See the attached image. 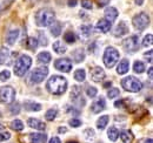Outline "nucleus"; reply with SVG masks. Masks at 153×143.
I'll return each instance as SVG.
<instances>
[{
    "instance_id": "nucleus-1",
    "label": "nucleus",
    "mask_w": 153,
    "mask_h": 143,
    "mask_svg": "<svg viewBox=\"0 0 153 143\" xmlns=\"http://www.w3.org/2000/svg\"><path fill=\"white\" fill-rule=\"evenodd\" d=\"M46 88L53 95H61L67 89V80L60 75H53L48 79Z\"/></svg>"
},
{
    "instance_id": "nucleus-2",
    "label": "nucleus",
    "mask_w": 153,
    "mask_h": 143,
    "mask_svg": "<svg viewBox=\"0 0 153 143\" xmlns=\"http://www.w3.org/2000/svg\"><path fill=\"white\" fill-rule=\"evenodd\" d=\"M54 18H56L54 11L50 7H44L40 8L36 13V24L39 27H47L54 21Z\"/></svg>"
},
{
    "instance_id": "nucleus-3",
    "label": "nucleus",
    "mask_w": 153,
    "mask_h": 143,
    "mask_svg": "<svg viewBox=\"0 0 153 143\" xmlns=\"http://www.w3.org/2000/svg\"><path fill=\"white\" fill-rule=\"evenodd\" d=\"M32 66V59L28 55H21L14 65V74L17 76H24Z\"/></svg>"
},
{
    "instance_id": "nucleus-4",
    "label": "nucleus",
    "mask_w": 153,
    "mask_h": 143,
    "mask_svg": "<svg viewBox=\"0 0 153 143\" xmlns=\"http://www.w3.org/2000/svg\"><path fill=\"white\" fill-rule=\"evenodd\" d=\"M120 57V54L119 52L115 49L114 47H106L105 52H104V56H102V61H104V65L107 67V68H112L114 67L115 63L118 62Z\"/></svg>"
},
{
    "instance_id": "nucleus-5",
    "label": "nucleus",
    "mask_w": 153,
    "mask_h": 143,
    "mask_svg": "<svg viewBox=\"0 0 153 143\" xmlns=\"http://www.w3.org/2000/svg\"><path fill=\"white\" fill-rule=\"evenodd\" d=\"M121 86L123 88L127 91H131V93H137V91H140L143 88V82L134 77V76H126L121 80Z\"/></svg>"
},
{
    "instance_id": "nucleus-6",
    "label": "nucleus",
    "mask_w": 153,
    "mask_h": 143,
    "mask_svg": "<svg viewBox=\"0 0 153 143\" xmlns=\"http://www.w3.org/2000/svg\"><path fill=\"white\" fill-rule=\"evenodd\" d=\"M132 22H133L135 29L143 31V29H145L149 26V24H150V17H149L147 13L141 12V13L134 15L133 19H132Z\"/></svg>"
},
{
    "instance_id": "nucleus-7",
    "label": "nucleus",
    "mask_w": 153,
    "mask_h": 143,
    "mask_svg": "<svg viewBox=\"0 0 153 143\" xmlns=\"http://www.w3.org/2000/svg\"><path fill=\"white\" fill-rule=\"evenodd\" d=\"M47 74H48L47 67H39V68H36L34 71L32 72V74H31L30 81H31V83H36V85L41 83V82L46 79Z\"/></svg>"
},
{
    "instance_id": "nucleus-8",
    "label": "nucleus",
    "mask_w": 153,
    "mask_h": 143,
    "mask_svg": "<svg viewBox=\"0 0 153 143\" xmlns=\"http://www.w3.org/2000/svg\"><path fill=\"white\" fill-rule=\"evenodd\" d=\"M16 99V90L13 89L12 87L10 86H6V87H2L0 88V100L4 102V103H12Z\"/></svg>"
},
{
    "instance_id": "nucleus-9",
    "label": "nucleus",
    "mask_w": 153,
    "mask_h": 143,
    "mask_svg": "<svg viewBox=\"0 0 153 143\" xmlns=\"http://www.w3.org/2000/svg\"><path fill=\"white\" fill-rule=\"evenodd\" d=\"M139 36L132 35L123 41V47L126 52H135L139 48Z\"/></svg>"
},
{
    "instance_id": "nucleus-10",
    "label": "nucleus",
    "mask_w": 153,
    "mask_h": 143,
    "mask_svg": "<svg viewBox=\"0 0 153 143\" xmlns=\"http://www.w3.org/2000/svg\"><path fill=\"white\" fill-rule=\"evenodd\" d=\"M54 67L57 68L58 71L65 72L68 73L72 69V61L67 57H62V59H58L57 61L54 62Z\"/></svg>"
},
{
    "instance_id": "nucleus-11",
    "label": "nucleus",
    "mask_w": 153,
    "mask_h": 143,
    "mask_svg": "<svg viewBox=\"0 0 153 143\" xmlns=\"http://www.w3.org/2000/svg\"><path fill=\"white\" fill-rule=\"evenodd\" d=\"M128 32H130L128 26L126 25V22L121 21V22H119V24H118V26L115 27L114 36H117V38H119V36H124V35H126Z\"/></svg>"
},
{
    "instance_id": "nucleus-12",
    "label": "nucleus",
    "mask_w": 153,
    "mask_h": 143,
    "mask_svg": "<svg viewBox=\"0 0 153 143\" xmlns=\"http://www.w3.org/2000/svg\"><path fill=\"white\" fill-rule=\"evenodd\" d=\"M91 77L94 82H100L105 77V72L101 67H94L91 72Z\"/></svg>"
},
{
    "instance_id": "nucleus-13",
    "label": "nucleus",
    "mask_w": 153,
    "mask_h": 143,
    "mask_svg": "<svg viewBox=\"0 0 153 143\" xmlns=\"http://www.w3.org/2000/svg\"><path fill=\"white\" fill-rule=\"evenodd\" d=\"M105 107H106V102H105L104 97H100V99L97 100L96 102H93V105L91 106V110H92L93 114H98V113L102 111L105 109Z\"/></svg>"
},
{
    "instance_id": "nucleus-14",
    "label": "nucleus",
    "mask_w": 153,
    "mask_h": 143,
    "mask_svg": "<svg viewBox=\"0 0 153 143\" xmlns=\"http://www.w3.org/2000/svg\"><path fill=\"white\" fill-rule=\"evenodd\" d=\"M111 26H112V24H111L108 20H106V19H100V20L98 21V24H97V29L100 31L101 33H107V32L111 29Z\"/></svg>"
},
{
    "instance_id": "nucleus-15",
    "label": "nucleus",
    "mask_w": 153,
    "mask_h": 143,
    "mask_svg": "<svg viewBox=\"0 0 153 143\" xmlns=\"http://www.w3.org/2000/svg\"><path fill=\"white\" fill-rule=\"evenodd\" d=\"M27 123H28V125H30L31 128L37 129V130H45V129H46V125H45L42 121H40L39 119L30 117L28 121H27Z\"/></svg>"
},
{
    "instance_id": "nucleus-16",
    "label": "nucleus",
    "mask_w": 153,
    "mask_h": 143,
    "mask_svg": "<svg viewBox=\"0 0 153 143\" xmlns=\"http://www.w3.org/2000/svg\"><path fill=\"white\" fill-rule=\"evenodd\" d=\"M118 15H119L118 10L114 8V7H107V8L105 10V19L108 20L111 24L114 21L115 19L118 18Z\"/></svg>"
},
{
    "instance_id": "nucleus-17",
    "label": "nucleus",
    "mask_w": 153,
    "mask_h": 143,
    "mask_svg": "<svg viewBox=\"0 0 153 143\" xmlns=\"http://www.w3.org/2000/svg\"><path fill=\"white\" fill-rule=\"evenodd\" d=\"M128 69H130V62H128V60L125 59L121 62H119V65L117 67V73L119 75H124V74H126L128 72Z\"/></svg>"
},
{
    "instance_id": "nucleus-18",
    "label": "nucleus",
    "mask_w": 153,
    "mask_h": 143,
    "mask_svg": "<svg viewBox=\"0 0 153 143\" xmlns=\"http://www.w3.org/2000/svg\"><path fill=\"white\" fill-rule=\"evenodd\" d=\"M18 36H19V29H12V31H10V33L6 36V42L10 46H12L16 43V40L18 39Z\"/></svg>"
},
{
    "instance_id": "nucleus-19",
    "label": "nucleus",
    "mask_w": 153,
    "mask_h": 143,
    "mask_svg": "<svg viewBox=\"0 0 153 143\" xmlns=\"http://www.w3.org/2000/svg\"><path fill=\"white\" fill-rule=\"evenodd\" d=\"M47 136L45 134H31L30 135V141L31 143H46Z\"/></svg>"
},
{
    "instance_id": "nucleus-20",
    "label": "nucleus",
    "mask_w": 153,
    "mask_h": 143,
    "mask_svg": "<svg viewBox=\"0 0 153 143\" xmlns=\"http://www.w3.org/2000/svg\"><path fill=\"white\" fill-rule=\"evenodd\" d=\"M72 57H73V60L76 61V63L84 61V59H85V52H84V49L82 48H76V49H74L73 53H72Z\"/></svg>"
},
{
    "instance_id": "nucleus-21",
    "label": "nucleus",
    "mask_w": 153,
    "mask_h": 143,
    "mask_svg": "<svg viewBox=\"0 0 153 143\" xmlns=\"http://www.w3.org/2000/svg\"><path fill=\"white\" fill-rule=\"evenodd\" d=\"M61 25H60V22H52L51 25H50V31H51V33H52V35L53 36H59L61 34Z\"/></svg>"
},
{
    "instance_id": "nucleus-22",
    "label": "nucleus",
    "mask_w": 153,
    "mask_h": 143,
    "mask_svg": "<svg viewBox=\"0 0 153 143\" xmlns=\"http://www.w3.org/2000/svg\"><path fill=\"white\" fill-rule=\"evenodd\" d=\"M52 56L48 52H41L38 54V62L39 63H44V65H47L50 61H51Z\"/></svg>"
},
{
    "instance_id": "nucleus-23",
    "label": "nucleus",
    "mask_w": 153,
    "mask_h": 143,
    "mask_svg": "<svg viewBox=\"0 0 153 143\" xmlns=\"http://www.w3.org/2000/svg\"><path fill=\"white\" fill-rule=\"evenodd\" d=\"M24 107L26 110H30V111H39L41 109V105L36 103L33 101H27V102L24 103Z\"/></svg>"
},
{
    "instance_id": "nucleus-24",
    "label": "nucleus",
    "mask_w": 153,
    "mask_h": 143,
    "mask_svg": "<svg viewBox=\"0 0 153 143\" xmlns=\"http://www.w3.org/2000/svg\"><path fill=\"white\" fill-rule=\"evenodd\" d=\"M52 47H53V51L57 54H64L66 52V49H67V47L62 42H60V41H56Z\"/></svg>"
},
{
    "instance_id": "nucleus-25",
    "label": "nucleus",
    "mask_w": 153,
    "mask_h": 143,
    "mask_svg": "<svg viewBox=\"0 0 153 143\" xmlns=\"http://www.w3.org/2000/svg\"><path fill=\"white\" fill-rule=\"evenodd\" d=\"M107 136H108V139L111 140V141H117L118 140V136H119V130L115 128V127H111V128H108V130H107Z\"/></svg>"
},
{
    "instance_id": "nucleus-26",
    "label": "nucleus",
    "mask_w": 153,
    "mask_h": 143,
    "mask_svg": "<svg viewBox=\"0 0 153 143\" xmlns=\"http://www.w3.org/2000/svg\"><path fill=\"white\" fill-rule=\"evenodd\" d=\"M108 116L107 115H104V116H101L98 121H97V128L98 129H100V130H102V129H105L106 128V125L108 123Z\"/></svg>"
},
{
    "instance_id": "nucleus-27",
    "label": "nucleus",
    "mask_w": 153,
    "mask_h": 143,
    "mask_svg": "<svg viewBox=\"0 0 153 143\" xmlns=\"http://www.w3.org/2000/svg\"><path fill=\"white\" fill-rule=\"evenodd\" d=\"M38 43H39L38 40L31 36V38H28L27 41H26V47H27L28 49H31V51H36L37 47H38Z\"/></svg>"
},
{
    "instance_id": "nucleus-28",
    "label": "nucleus",
    "mask_w": 153,
    "mask_h": 143,
    "mask_svg": "<svg viewBox=\"0 0 153 143\" xmlns=\"http://www.w3.org/2000/svg\"><path fill=\"white\" fill-rule=\"evenodd\" d=\"M80 32H81V34L84 36H90L93 34V27L91 26V25H82L81 27H80Z\"/></svg>"
},
{
    "instance_id": "nucleus-29",
    "label": "nucleus",
    "mask_w": 153,
    "mask_h": 143,
    "mask_svg": "<svg viewBox=\"0 0 153 143\" xmlns=\"http://www.w3.org/2000/svg\"><path fill=\"white\" fill-rule=\"evenodd\" d=\"M8 55H10V52H8V49L6 47H1L0 48V66L6 62Z\"/></svg>"
},
{
    "instance_id": "nucleus-30",
    "label": "nucleus",
    "mask_w": 153,
    "mask_h": 143,
    "mask_svg": "<svg viewBox=\"0 0 153 143\" xmlns=\"http://www.w3.org/2000/svg\"><path fill=\"white\" fill-rule=\"evenodd\" d=\"M120 137H121V141H123L124 143H131L132 142V140H133L132 134H131L130 131H127V130L123 131V133L120 134Z\"/></svg>"
},
{
    "instance_id": "nucleus-31",
    "label": "nucleus",
    "mask_w": 153,
    "mask_h": 143,
    "mask_svg": "<svg viewBox=\"0 0 153 143\" xmlns=\"http://www.w3.org/2000/svg\"><path fill=\"white\" fill-rule=\"evenodd\" d=\"M74 79H76L78 82H82V81H85V79H86V73L84 69H76L74 72Z\"/></svg>"
},
{
    "instance_id": "nucleus-32",
    "label": "nucleus",
    "mask_w": 153,
    "mask_h": 143,
    "mask_svg": "<svg viewBox=\"0 0 153 143\" xmlns=\"http://www.w3.org/2000/svg\"><path fill=\"white\" fill-rule=\"evenodd\" d=\"M11 139L10 131H7L2 125H0V141H7Z\"/></svg>"
},
{
    "instance_id": "nucleus-33",
    "label": "nucleus",
    "mask_w": 153,
    "mask_h": 143,
    "mask_svg": "<svg viewBox=\"0 0 153 143\" xmlns=\"http://www.w3.org/2000/svg\"><path fill=\"white\" fill-rule=\"evenodd\" d=\"M11 128L16 131H21L24 129V123L20 121V120H13L11 122Z\"/></svg>"
},
{
    "instance_id": "nucleus-34",
    "label": "nucleus",
    "mask_w": 153,
    "mask_h": 143,
    "mask_svg": "<svg viewBox=\"0 0 153 143\" xmlns=\"http://www.w3.org/2000/svg\"><path fill=\"white\" fill-rule=\"evenodd\" d=\"M84 136H85L86 141H92V140L94 139V136H96V133H94V130H93V129L87 128V129H85V130H84Z\"/></svg>"
},
{
    "instance_id": "nucleus-35",
    "label": "nucleus",
    "mask_w": 153,
    "mask_h": 143,
    "mask_svg": "<svg viewBox=\"0 0 153 143\" xmlns=\"http://www.w3.org/2000/svg\"><path fill=\"white\" fill-rule=\"evenodd\" d=\"M133 71L135 73H138V74L144 73V71H145V65L141 61H135L133 65Z\"/></svg>"
},
{
    "instance_id": "nucleus-36",
    "label": "nucleus",
    "mask_w": 153,
    "mask_h": 143,
    "mask_svg": "<svg viewBox=\"0 0 153 143\" xmlns=\"http://www.w3.org/2000/svg\"><path fill=\"white\" fill-rule=\"evenodd\" d=\"M57 114H58L57 109H48V110L46 111L45 117H46V120H48V121H53V120L57 117Z\"/></svg>"
},
{
    "instance_id": "nucleus-37",
    "label": "nucleus",
    "mask_w": 153,
    "mask_h": 143,
    "mask_svg": "<svg viewBox=\"0 0 153 143\" xmlns=\"http://www.w3.org/2000/svg\"><path fill=\"white\" fill-rule=\"evenodd\" d=\"M80 95H81V88L79 86H73L72 87V91H71L72 100H76L78 97H80Z\"/></svg>"
},
{
    "instance_id": "nucleus-38",
    "label": "nucleus",
    "mask_w": 153,
    "mask_h": 143,
    "mask_svg": "<svg viewBox=\"0 0 153 143\" xmlns=\"http://www.w3.org/2000/svg\"><path fill=\"white\" fill-rule=\"evenodd\" d=\"M153 43V35L151 33H149L144 38V40H143V46L144 47H147V46H152Z\"/></svg>"
},
{
    "instance_id": "nucleus-39",
    "label": "nucleus",
    "mask_w": 153,
    "mask_h": 143,
    "mask_svg": "<svg viewBox=\"0 0 153 143\" xmlns=\"http://www.w3.org/2000/svg\"><path fill=\"white\" fill-rule=\"evenodd\" d=\"M64 40L68 43H73L76 41V34L72 33V32H67L65 35H64Z\"/></svg>"
},
{
    "instance_id": "nucleus-40",
    "label": "nucleus",
    "mask_w": 153,
    "mask_h": 143,
    "mask_svg": "<svg viewBox=\"0 0 153 143\" xmlns=\"http://www.w3.org/2000/svg\"><path fill=\"white\" fill-rule=\"evenodd\" d=\"M11 77V72L8 71V69H4L2 72H0V81H6V80H8Z\"/></svg>"
},
{
    "instance_id": "nucleus-41",
    "label": "nucleus",
    "mask_w": 153,
    "mask_h": 143,
    "mask_svg": "<svg viewBox=\"0 0 153 143\" xmlns=\"http://www.w3.org/2000/svg\"><path fill=\"white\" fill-rule=\"evenodd\" d=\"M86 94H87L88 97H96L97 94H98V90H97L96 87H87Z\"/></svg>"
},
{
    "instance_id": "nucleus-42",
    "label": "nucleus",
    "mask_w": 153,
    "mask_h": 143,
    "mask_svg": "<svg viewBox=\"0 0 153 143\" xmlns=\"http://www.w3.org/2000/svg\"><path fill=\"white\" fill-rule=\"evenodd\" d=\"M81 6L85 10H92L93 8V2L91 0H81Z\"/></svg>"
},
{
    "instance_id": "nucleus-43",
    "label": "nucleus",
    "mask_w": 153,
    "mask_h": 143,
    "mask_svg": "<svg viewBox=\"0 0 153 143\" xmlns=\"http://www.w3.org/2000/svg\"><path fill=\"white\" fill-rule=\"evenodd\" d=\"M118 95H119V89L118 88H112V89H110L107 91V96L110 99H114Z\"/></svg>"
},
{
    "instance_id": "nucleus-44",
    "label": "nucleus",
    "mask_w": 153,
    "mask_h": 143,
    "mask_svg": "<svg viewBox=\"0 0 153 143\" xmlns=\"http://www.w3.org/2000/svg\"><path fill=\"white\" fill-rule=\"evenodd\" d=\"M11 114H13V115H17V114H19L20 113V105L17 102L16 105H13V106H11Z\"/></svg>"
},
{
    "instance_id": "nucleus-45",
    "label": "nucleus",
    "mask_w": 153,
    "mask_h": 143,
    "mask_svg": "<svg viewBox=\"0 0 153 143\" xmlns=\"http://www.w3.org/2000/svg\"><path fill=\"white\" fill-rule=\"evenodd\" d=\"M70 125H72L73 128H76V127L81 125V121L79 119H72V120H70Z\"/></svg>"
},
{
    "instance_id": "nucleus-46",
    "label": "nucleus",
    "mask_w": 153,
    "mask_h": 143,
    "mask_svg": "<svg viewBox=\"0 0 153 143\" xmlns=\"http://www.w3.org/2000/svg\"><path fill=\"white\" fill-rule=\"evenodd\" d=\"M39 36H40V45H42V46H46L47 45V39L44 36V34L42 33H39Z\"/></svg>"
},
{
    "instance_id": "nucleus-47",
    "label": "nucleus",
    "mask_w": 153,
    "mask_h": 143,
    "mask_svg": "<svg viewBox=\"0 0 153 143\" xmlns=\"http://www.w3.org/2000/svg\"><path fill=\"white\" fill-rule=\"evenodd\" d=\"M152 51H149V52H146V53L144 54V56H145V57H146V59H147V57H149V61H150V62H152Z\"/></svg>"
},
{
    "instance_id": "nucleus-48",
    "label": "nucleus",
    "mask_w": 153,
    "mask_h": 143,
    "mask_svg": "<svg viewBox=\"0 0 153 143\" xmlns=\"http://www.w3.org/2000/svg\"><path fill=\"white\" fill-rule=\"evenodd\" d=\"M76 4H78V0H67V5L70 7H74L76 6Z\"/></svg>"
},
{
    "instance_id": "nucleus-49",
    "label": "nucleus",
    "mask_w": 153,
    "mask_h": 143,
    "mask_svg": "<svg viewBox=\"0 0 153 143\" xmlns=\"http://www.w3.org/2000/svg\"><path fill=\"white\" fill-rule=\"evenodd\" d=\"M48 143H61V141L59 140V137H52Z\"/></svg>"
},
{
    "instance_id": "nucleus-50",
    "label": "nucleus",
    "mask_w": 153,
    "mask_h": 143,
    "mask_svg": "<svg viewBox=\"0 0 153 143\" xmlns=\"http://www.w3.org/2000/svg\"><path fill=\"white\" fill-rule=\"evenodd\" d=\"M58 131H59L60 134H65V133L67 131V129H66V127H60V128L58 129Z\"/></svg>"
},
{
    "instance_id": "nucleus-51",
    "label": "nucleus",
    "mask_w": 153,
    "mask_h": 143,
    "mask_svg": "<svg viewBox=\"0 0 153 143\" xmlns=\"http://www.w3.org/2000/svg\"><path fill=\"white\" fill-rule=\"evenodd\" d=\"M114 106L115 107H123V106H124V102H123V101H117V102H115L114 103Z\"/></svg>"
},
{
    "instance_id": "nucleus-52",
    "label": "nucleus",
    "mask_w": 153,
    "mask_h": 143,
    "mask_svg": "<svg viewBox=\"0 0 153 143\" xmlns=\"http://www.w3.org/2000/svg\"><path fill=\"white\" fill-rule=\"evenodd\" d=\"M152 72H153V68H152V67H150V68H149V76H150V80H152V79H153Z\"/></svg>"
},
{
    "instance_id": "nucleus-53",
    "label": "nucleus",
    "mask_w": 153,
    "mask_h": 143,
    "mask_svg": "<svg viewBox=\"0 0 153 143\" xmlns=\"http://www.w3.org/2000/svg\"><path fill=\"white\" fill-rule=\"evenodd\" d=\"M108 1H110V0H100V1H99V4H100V7H102V6H104L105 4H107Z\"/></svg>"
},
{
    "instance_id": "nucleus-54",
    "label": "nucleus",
    "mask_w": 153,
    "mask_h": 143,
    "mask_svg": "<svg viewBox=\"0 0 153 143\" xmlns=\"http://www.w3.org/2000/svg\"><path fill=\"white\" fill-rule=\"evenodd\" d=\"M144 1H145V0H135V4H137L138 6H141V5L144 4Z\"/></svg>"
},
{
    "instance_id": "nucleus-55",
    "label": "nucleus",
    "mask_w": 153,
    "mask_h": 143,
    "mask_svg": "<svg viewBox=\"0 0 153 143\" xmlns=\"http://www.w3.org/2000/svg\"><path fill=\"white\" fill-rule=\"evenodd\" d=\"M111 85H112V82L110 81V82H106V83H104V87H111Z\"/></svg>"
},
{
    "instance_id": "nucleus-56",
    "label": "nucleus",
    "mask_w": 153,
    "mask_h": 143,
    "mask_svg": "<svg viewBox=\"0 0 153 143\" xmlns=\"http://www.w3.org/2000/svg\"><path fill=\"white\" fill-rule=\"evenodd\" d=\"M145 143H153L152 139H149V140H146V142H145Z\"/></svg>"
},
{
    "instance_id": "nucleus-57",
    "label": "nucleus",
    "mask_w": 153,
    "mask_h": 143,
    "mask_svg": "<svg viewBox=\"0 0 153 143\" xmlns=\"http://www.w3.org/2000/svg\"><path fill=\"white\" fill-rule=\"evenodd\" d=\"M67 143H78V142H76V141H68Z\"/></svg>"
},
{
    "instance_id": "nucleus-58",
    "label": "nucleus",
    "mask_w": 153,
    "mask_h": 143,
    "mask_svg": "<svg viewBox=\"0 0 153 143\" xmlns=\"http://www.w3.org/2000/svg\"><path fill=\"white\" fill-rule=\"evenodd\" d=\"M0 115H1V114H0Z\"/></svg>"
}]
</instances>
